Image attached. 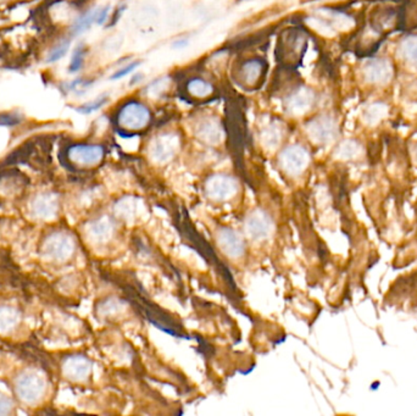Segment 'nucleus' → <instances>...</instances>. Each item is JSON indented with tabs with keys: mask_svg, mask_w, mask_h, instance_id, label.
<instances>
[{
	"mask_svg": "<svg viewBox=\"0 0 417 416\" xmlns=\"http://www.w3.org/2000/svg\"><path fill=\"white\" fill-rule=\"evenodd\" d=\"M13 390L22 403L35 405L47 395V378L37 370H26L18 375Z\"/></svg>",
	"mask_w": 417,
	"mask_h": 416,
	"instance_id": "nucleus-1",
	"label": "nucleus"
},
{
	"mask_svg": "<svg viewBox=\"0 0 417 416\" xmlns=\"http://www.w3.org/2000/svg\"><path fill=\"white\" fill-rule=\"evenodd\" d=\"M76 251V242L66 231H54L42 243V256L54 264H63L72 258Z\"/></svg>",
	"mask_w": 417,
	"mask_h": 416,
	"instance_id": "nucleus-2",
	"label": "nucleus"
},
{
	"mask_svg": "<svg viewBox=\"0 0 417 416\" xmlns=\"http://www.w3.org/2000/svg\"><path fill=\"white\" fill-rule=\"evenodd\" d=\"M205 195L215 202H226L232 199L238 192V181L232 176L219 174L207 178L205 182Z\"/></svg>",
	"mask_w": 417,
	"mask_h": 416,
	"instance_id": "nucleus-3",
	"label": "nucleus"
},
{
	"mask_svg": "<svg viewBox=\"0 0 417 416\" xmlns=\"http://www.w3.org/2000/svg\"><path fill=\"white\" fill-rule=\"evenodd\" d=\"M151 120L149 109L138 102H129L119 114V124L126 130H143L149 125Z\"/></svg>",
	"mask_w": 417,
	"mask_h": 416,
	"instance_id": "nucleus-4",
	"label": "nucleus"
},
{
	"mask_svg": "<svg viewBox=\"0 0 417 416\" xmlns=\"http://www.w3.org/2000/svg\"><path fill=\"white\" fill-rule=\"evenodd\" d=\"M60 210L59 197L53 192H43L31 200L30 212L36 219L42 221L54 220Z\"/></svg>",
	"mask_w": 417,
	"mask_h": 416,
	"instance_id": "nucleus-5",
	"label": "nucleus"
},
{
	"mask_svg": "<svg viewBox=\"0 0 417 416\" xmlns=\"http://www.w3.org/2000/svg\"><path fill=\"white\" fill-rule=\"evenodd\" d=\"M281 169L289 176L300 175L310 163L309 152L301 146L286 148L280 155Z\"/></svg>",
	"mask_w": 417,
	"mask_h": 416,
	"instance_id": "nucleus-6",
	"label": "nucleus"
},
{
	"mask_svg": "<svg viewBox=\"0 0 417 416\" xmlns=\"http://www.w3.org/2000/svg\"><path fill=\"white\" fill-rule=\"evenodd\" d=\"M394 69L391 62L387 59L374 58L366 61L362 66V76L365 81L374 86H384L393 78Z\"/></svg>",
	"mask_w": 417,
	"mask_h": 416,
	"instance_id": "nucleus-7",
	"label": "nucleus"
},
{
	"mask_svg": "<svg viewBox=\"0 0 417 416\" xmlns=\"http://www.w3.org/2000/svg\"><path fill=\"white\" fill-rule=\"evenodd\" d=\"M244 230L249 239L263 241L269 239L274 232V221L266 212L256 209L245 219Z\"/></svg>",
	"mask_w": 417,
	"mask_h": 416,
	"instance_id": "nucleus-8",
	"label": "nucleus"
},
{
	"mask_svg": "<svg viewBox=\"0 0 417 416\" xmlns=\"http://www.w3.org/2000/svg\"><path fill=\"white\" fill-rule=\"evenodd\" d=\"M180 148V139L173 133H166L155 138L149 147L151 160L158 164H165L176 155Z\"/></svg>",
	"mask_w": 417,
	"mask_h": 416,
	"instance_id": "nucleus-9",
	"label": "nucleus"
},
{
	"mask_svg": "<svg viewBox=\"0 0 417 416\" xmlns=\"http://www.w3.org/2000/svg\"><path fill=\"white\" fill-rule=\"evenodd\" d=\"M92 368L91 360L81 354L67 356L61 364L63 375L72 382L87 381L92 375Z\"/></svg>",
	"mask_w": 417,
	"mask_h": 416,
	"instance_id": "nucleus-10",
	"label": "nucleus"
},
{
	"mask_svg": "<svg viewBox=\"0 0 417 416\" xmlns=\"http://www.w3.org/2000/svg\"><path fill=\"white\" fill-rule=\"evenodd\" d=\"M308 132L316 143L327 144L335 141L338 136V125L332 117L320 116L310 122Z\"/></svg>",
	"mask_w": 417,
	"mask_h": 416,
	"instance_id": "nucleus-11",
	"label": "nucleus"
},
{
	"mask_svg": "<svg viewBox=\"0 0 417 416\" xmlns=\"http://www.w3.org/2000/svg\"><path fill=\"white\" fill-rule=\"evenodd\" d=\"M216 242L222 253L229 258L237 259L244 254V239H242L241 234L232 229H228V227L220 229L216 234Z\"/></svg>",
	"mask_w": 417,
	"mask_h": 416,
	"instance_id": "nucleus-12",
	"label": "nucleus"
},
{
	"mask_svg": "<svg viewBox=\"0 0 417 416\" xmlns=\"http://www.w3.org/2000/svg\"><path fill=\"white\" fill-rule=\"evenodd\" d=\"M104 149L100 146L80 144L69 150V159L73 164L83 168H90L99 164L103 160Z\"/></svg>",
	"mask_w": 417,
	"mask_h": 416,
	"instance_id": "nucleus-13",
	"label": "nucleus"
},
{
	"mask_svg": "<svg viewBox=\"0 0 417 416\" xmlns=\"http://www.w3.org/2000/svg\"><path fill=\"white\" fill-rule=\"evenodd\" d=\"M115 232V225L108 217H102L90 222L86 227L88 241L94 244H105L112 239Z\"/></svg>",
	"mask_w": 417,
	"mask_h": 416,
	"instance_id": "nucleus-14",
	"label": "nucleus"
},
{
	"mask_svg": "<svg viewBox=\"0 0 417 416\" xmlns=\"http://www.w3.org/2000/svg\"><path fill=\"white\" fill-rule=\"evenodd\" d=\"M143 212L144 205L142 200L134 197H126L120 202H117L115 205V214L117 217L126 222L136 221L138 217H141Z\"/></svg>",
	"mask_w": 417,
	"mask_h": 416,
	"instance_id": "nucleus-15",
	"label": "nucleus"
},
{
	"mask_svg": "<svg viewBox=\"0 0 417 416\" xmlns=\"http://www.w3.org/2000/svg\"><path fill=\"white\" fill-rule=\"evenodd\" d=\"M21 312L10 305H0V334H13L21 322Z\"/></svg>",
	"mask_w": 417,
	"mask_h": 416,
	"instance_id": "nucleus-16",
	"label": "nucleus"
},
{
	"mask_svg": "<svg viewBox=\"0 0 417 416\" xmlns=\"http://www.w3.org/2000/svg\"><path fill=\"white\" fill-rule=\"evenodd\" d=\"M314 92L308 88H300L299 91L296 92L288 99V109L291 111L296 114L305 113L306 110L311 108L314 103Z\"/></svg>",
	"mask_w": 417,
	"mask_h": 416,
	"instance_id": "nucleus-17",
	"label": "nucleus"
},
{
	"mask_svg": "<svg viewBox=\"0 0 417 416\" xmlns=\"http://www.w3.org/2000/svg\"><path fill=\"white\" fill-rule=\"evenodd\" d=\"M398 55L406 65L417 69V35H408L400 42Z\"/></svg>",
	"mask_w": 417,
	"mask_h": 416,
	"instance_id": "nucleus-18",
	"label": "nucleus"
},
{
	"mask_svg": "<svg viewBox=\"0 0 417 416\" xmlns=\"http://www.w3.org/2000/svg\"><path fill=\"white\" fill-rule=\"evenodd\" d=\"M241 77L247 84H255L260 78L263 77L264 71H265V62L258 59L254 60L247 61L242 65Z\"/></svg>",
	"mask_w": 417,
	"mask_h": 416,
	"instance_id": "nucleus-19",
	"label": "nucleus"
},
{
	"mask_svg": "<svg viewBox=\"0 0 417 416\" xmlns=\"http://www.w3.org/2000/svg\"><path fill=\"white\" fill-rule=\"evenodd\" d=\"M199 138L209 144H217L222 139V130L219 124L212 120H207L199 125Z\"/></svg>",
	"mask_w": 417,
	"mask_h": 416,
	"instance_id": "nucleus-20",
	"label": "nucleus"
},
{
	"mask_svg": "<svg viewBox=\"0 0 417 416\" xmlns=\"http://www.w3.org/2000/svg\"><path fill=\"white\" fill-rule=\"evenodd\" d=\"M187 88H188L190 96H193L194 98H198V99H202V98L211 96V93L214 91L210 83L204 81L202 78H194L188 83Z\"/></svg>",
	"mask_w": 417,
	"mask_h": 416,
	"instance_id": "nucleus-21",
	"label": "nucleus"
},
{
	"mask_svg": "<svg viewBox=\"0 0 417 416\" xmlns=\"http://www.w3.org/2000/svg\"><path fill=\"white\" fill-rule=\"evenodd\" d=\"M388 114V106L383 103H374V104L369 105L365 109V121L369 125H376L379 124L381 120H383V117L386 116Z\"/></svg>",
	"mask_w": 417,
	"mask_h": 416,
	"instance_id": "nucleus-22",
	"label": "nucleus"
},
{
	"mask_svg": "<svg viewBox=\"0 0 417 416\" xmlns=\"http://www.w3.org/2000/svg\"><path fill=\"white\" fill-rule=\"evenodd\" d=\"M99 11L100 9L93 10V11H90V13H86L85 16H82V18L75 23V26H73V33H75V35H80L82 32L88 30L93 23H98Z\"/></svg>",
	"mask_w": 417,
	"mask_h": 416,
	"instance_id": "nucleus-23",
	"label": "nucleus"
},
{
	"mask_svg": "<svg viewBox=\"0 0 417 416\" xmlns=\"http://www.w3.org/2000/svg\"><path fill=\"white\" fill-rule=\"evenodd\" d=\"M359 152H360V146L357 142L347 141L342 146H340L337 154L342 159H352L354 156H357Z\"/></svg>",
	"mask_w": 417,
	"mask_h": 416,
	"instance_id": "nucleus-24",
	"label": "nucleus"
},
{
	"mask_svg": "<svg viewBox=\"0 0 417 416\" xmlns=\"http://www.w3.org/2000/svg\"><path fill=\"white\" fill-rule=\"evenodd\" d=\"M263 142L266 147L275 148L281 142V131L278 127H270L263 133Z\"/></svg>",
	"mask_w": 417,
	"mask_h": 416,
	"instance_id": "nucleus-25",
	"label": "nucleus"
},
{
	"mask_svg": "<svg viewBox=\"0 0 417 416\" xmlns=\"http://www.w3.org/2000/svg\"><path fill=\"white\" fill-rule=\"evenodd\" d=\"M121 312H122V303H120L119 300H107L100 307V314L103 317H114V315H117Z\"/></svg>",
	"mask_w": 417,
	"mask_h": 416,
	"instance_id": "nucleus-26",
	"label": "nucleus"
},
{
	"mask_svg": "<svg viewBox=\"0 0 417 416\" xmlns=\"http://www.w3.org/2000/svg\"><path fill=\"white\" fill-rule=\"evenodd\" d=\"M107 102H108V98H107V97H102V98H98V99L94 100L93 103L83 105V106H81V108L78 109V111L82 114L93 113V111H97L98 109H100L102 106H103V105H105Z\"/></svg>",
	"mask_w": 417,
	"mask_h": 416,
	"instance_id": "nucleus-27",
	"label": "nucleus"
},
{
	"mask_svg": "<svg viewBox=\"0 0 417 416\" xmlns=\"http://www.w3.org/2000/svg\"><path fill=\"white\" fill-rule=\"evenodd\" d=\"M13 403L8 395L0 393V415H9L13 412Z\"/></svg>",
	"mask_w": 417,
	"mask_h": 416,
	"instance_id": "nucleus-28",
	"label": "nucleus"
},
{
	"mask_svg": "<svg viewBox=\"0 0 417 416\" xmlns=\"http://www.w3.org/2000/svg\"><path fill=\"white\" fill-rule=\"evenodd\" d=\"M139 64H141L139 61H134V62H131L129 65L125 66L124 69L119 70L117 74L112 75V80H120V78L125 77L127 75L131 74L137 66H139Z\"/></svg>",
	"mask_w": 417,
	"mask_h": 416,
	"instance_id": "nucleus-29",
	"label": "nucleus"
},
{
	"mask_svg": "<svg viewBox=\"0 0 417 416\" xmlns=\"http://www.w3.org/2000/svg\"><path fill=\"white\" fill-rule=\"evenodd\" d=\"M82 62H83V52H82V49H77V52L75 53V55H73L72 62H71L70 70L72 72L78 71L80 67H81Z\"/></svg>",
	"mask_w": 417,
	"mask_h": 416,
	"instance_id": "nucleus-30",
	"label": "nucleus"
},
{
	"mask_svg": "<svg viewBox=\"0 0 417 416\" xmlns=\"http://www.w3.org/2000/svg\"><path fill=\"white\" fill-rule=\"evenodd\" d=\"M67 49H69V43L61 44L60 47L56 48L55 50H54V53H53L50 61L59 60L60 58L64 57L65 53H66Z\"/></svg>",
	"mask_w": 417,
	"mask_h": 416,
	"instance_id": "nucleus-31",
	"label": "nucleus"
},
{
	"mask_svg": "<svg viewBox=\"0 0 417 416\" xmlns=\"http://www.w3.org/2000/svg\"><path fill=\"white\" fill-rule=\"evenodd\" d=\"M415 154H416V158H417V146H416V150H415Z\"/></svg>",
	"mask_w": 417,
	"mask_h": 416,
	"instance_id": "nucleus-32",
	"label": "nucleus"
}]
</instances>
